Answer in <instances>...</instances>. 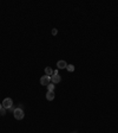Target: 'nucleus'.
Wrapping results in <instances>:
<instances>
[{"label":"nucleus","mask_w":118,"mask_h":133,"mask_svg":"<svg viewBox=\"0 0 118 133\" xmlns=\"http://www.w3.org/2000/svg\"><path fill=\"white\" fill-rule=\"evenodd\" d=\"M53 89H54V84L51 82V83L47 86V90H48V92H53Z\"/></svg>","instance_id":"nucleus-9"},{"label":"nucleus","mask_w":118,"mask_h":133,"mask_svg":"<svg viewBox=\"0 0 118 133\" xmlns=\"http://www.w3.org/2000/svg\"><path fill=\"white\" fill-rule=\"evenodd\" d=\"M14 114V118L17 120H21V119H24V116H25V114H24V111L21 109V108H15V111L13 112Z\"/></svg>","instance_id":"nucleus-1"},{"label":"nucleus","mask_w":118,"mask_h":133,"mask_svg":"<svg viewBox=\"0 0 118 133\" xmlns=\"http://www.w3.org/2000/svg\"><path fill=\"white\" fill-rule=\"evenodd\" d=\"M57 33H58V30H57V29H53V30H52V34H53V36H56Z\"/></svg>","instance_id":"nucleus-11"},{"label":"nucleus","mask_w":118,"mask_h":133,"mask_svg":"<svg viewBox=\"0 0 118 133\" xmlns=\"http://www.w3.org/2000/svg\"><path fill=\"white\" fill-rule=\"evenodd\" d=\"M66 69H67L69 71L72 73V71H74V66H73V64H69V66H66Z\"/></svg>","instance_id":"nucleus-8"},{"label":"nucleus","mask_w":118,"mask_h":133,"mask_svg":"<svg viewBox=\"0 0 118 133\" xmlns=\"http://www.w3.org/2000/svg\"><path fill=\"white\" fill-rule=\"evenodd\" d=\"M45 74L47 75V76H52V75H53V70L50 68V66H46V68H45Z\"/></svg>","instance_id":"nucleus-7"},{"label":"nucleus","mask_w":118,"mask_h":133,"mask_svg":"<svg viewBox=\"0 0 118 133\" xmlns=\"http://www.w3.org/2000/svg\"><path fill=\"white\" fill-rule=\"evenodd\" d=\"M66 66H67V63L65 61H58L57 62V68L58 69H65Z\"/></svg>","instance_id":"nucleus-5"},{"label":"nucleus","mask_w":118,"mask_h":133,"mask_svg":"<svg viewBox=\"0 0 118 133\" xmlns=\"http://www.w3.org/2000/svg\"><path fill=\"white\" fill-rule=\"evenodd\" d=\"M50 82H51V76H47V75H44V76H41L40 77V84L41 86H48L50 84Z\"/></svg>","instance_id":"nucleus-2"},{"label":"nucleus","mask_w":118,"mask_h":133,"mask_svg":"<svg viewBox=\"0 0 118 133\" xmlns=\"http://www.w3.org/2000/svg\"><path fill=\"white\" fill-rule=\"evenodd\" d=\"M60 81H61V77H60L59 75H52V76H51V82H52L53 84L59 83Z\"/></svg>","instance_id":"nucleus-4"},{"label":"nucleus","mask_w":118,"mask_h":133,"mask_svg":"<svg viewBox=\"0 0 118 133\" xmlns=\"http://www.w3.org/2000/svg\"><path fill=\"white\" fill-rule=\"evenodd\" d=\"M1 108H2V105H1V103H0V109H1Z\"/></svg>","instance_id":"nucleus-13"},{"label":"nucleus","mask_w":118,"mask_h":133,"mask_svg":"<svg viewBox=\"0 0 118 133\" xmlns=\"http://www.w3.org/2000/svg\"><path fill=\"white\" fill-rule=\"evenodd\" d=\"M5 114H6V109L2 107V108L0 109V115H5Z\"/></svg>","instance_id":"nucleus-10"},{"label":"nucleus","mask_w":118,"mask_h":133,"mask_svg":"<svg viewBox=\"0 0 118 133\" xmlns=\"http://www.w3.org/2000/svg\"><path fill=\"white\" fill-rule=\"evenodd\" d=\"M1 105H2V107H4L5 109H6V108L7 109H10L11 107L13 106V101H12V99H10V98H6V99L2 101Z\"/></svg>","instance_id":"nucleus-3"},{"label":"nucleus","mask_w":118,"mask_h":133,"mask_svg":"<svg viewBox=\"0 0 118 133\" xmlns=\"http://www.w3.org/2000/svg\"><path fill=\"white\" fill-rule=\"evenodd\" d=\"M53 75H58V70H54L53 71Z\"/></svg>","instance_id":"nucleus-12"},{"label":"nucleus","mask_w":118,"mask_h":133,"mask_svg":"<svg viewBox=\"0 0 118 133\" xmlns=\"http://www.w3.org/2000/svg\"><path fill=\"white\" fill-rule=\"evenodd\" d=\"M54 92H47V94H46V99L48 100V101H52L53 99H54Z\"/></svg>","instance_id":"nucleus-6"}]
</instances>
